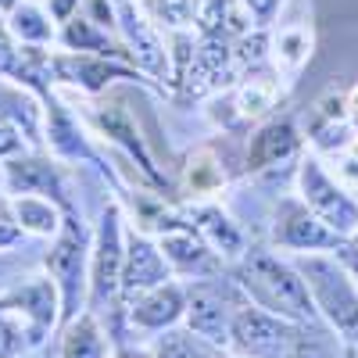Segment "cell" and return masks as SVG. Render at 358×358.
Segmentation results:
<instances>
[{"instance_id": "cell-1", "label": "cell", "mask_w": 358, "mask_h": 358, "mask_svg": "<svg viewBox=\"0 0 358 358\" xmlns=\"http://www.w3.org/2000/svg\"><path fill=\"white\" fill-rule=\"evenodd\" d=\"M244 283L248 290L258 297L265 308H273L280 315H294V319H308V294L301 287V280H294V273H287L283 265H276L273 258L255 255L244 268Z\"/></svg>"}, {"instance_id": "cell-2", "label": "cell", "mask_w": 358, "mask_h": 358, "mask_svg": "<svg viewBox=\"0 0 358 358\" xmlns=\"http://www.w3.org/2000/svg\"><path fill=\"white\" fill-rule=\"evenodd\" d=\"M305 276L315 287L319 301H322L326 312H330V319L341 326L351 341H358V297L348 287V280L337 273V265L312 258V262H305Z\"/></svg>"}, {"instance_id": "cell-3", "label": "cell", "mask_w": 358, "mask_h": 358, "mask_svg": "<svg viewBox=\"0 0 358 358\" xmlns=\"http://www.w3.org/2000/svg\"><path fill=\"white\" fill-rule=\"evenodd\" d=\"M47 265H50V276L57 280V287L65 294V308L76 312L79 297H83V229L76 222H69L57 248L50 251Z\"/></svg>"}, {"instance_id": "cell-4", "label": "cell", "mask_w": 358, "mask_h": 358, "mask_svg": "<svg viewBox=\"0 0 358 358\" xmlns=\"http://www.w3.org/2000/svg\"><path fill=\"white\" fill-rule=\"evenodd\" d=\"M233 337H236V344H241L244 351H251L255 358H276L290 344L283 326L273 322V319H265V315H258V312H241V315H236Z\"/></svg>"}, {"instance_id": "cell-5", "label": "cell", "mask_w": 358, "mask_h": 358, "mask_svg": "<svg viewBox=\"0 0 358 358\" xmlns=\"http://www.w3.org/2000/svg\"><path fill=\"white\" fill-rule=\"evenodd\" d=\"M190 322L197 334H208L222 341V330H226V312H222V294L219 290H208L201 287L194 294V312H190Z\"/></svg>"}, {"instance_id": "cell-6", "label": "cell", "mask_w": 358, "mask_h": 358, "mask_svg": "<svg viewBox=\"0 0 358 358\" xmlns=\"http://www.w3.org/2000/svg\"><path fill=\"white\" fill-rule=\"evenodd\" d=\"M305 190L312 194V201L322 208V215L330 219L334 226H351V222H355V208H351V204H344L341 197H330L334 190L326 187V179H322L315 169H308V172H305Z\"/></svg>"}, {"instance_id": "cell-7", "label": "cell", "mask_w": 358, "mask_h": 358, "mask_svg": "<svg viewBox=\"0 0 358 358\" xmlns=\"http://www.w3.org/2000/svg\"><path fill=\"white\" fill-rule=\"evenodd\" d=\"M101 355H104V341L97 334L94 319H83L79 326H72L62 348V358H101Z\"/></svg>"}, {"instance_id": "cell-8", "label": "cell", "mask_w": 358, "mask_h": 358, "mask_svg": "<svg viewBox=\"0 0 358 358\" xmlns=\"http://www.w3.org/2000/svg\"><path fill=\"white\" fill-rule=\"evenodd\" d=\"M133 315L143 326H162V322H169V319L179 315V294L176 290H158L151 297H143V301L133 308Z\"/></svg>"}, {"instance_id": "cell-9", "label": "cell", "mask_w": 358, "mask_h": 358, "mask_svg": "<svg viewBox=\"0 0 358 358\" xmlns=\"http://www.w3.org/2000/svg\"><path fill=\"white\" fill-rule=\"evenodd\" d=\"M115 268H118V229H115V215L104 222V236H101V262H97V290L108 294L115 283Z\"/></svg>"}, {"instance_id": "cell-10", "label": "cell", "mask_w": 358, "mask_h": 358, "mask_svg": "<svg viewBox=\"0 0 358 358\" xmlns=\"http://www.w3.org/2000/svg\"><path fill=\"white\" fill-rule=\"evenodd\" d=\"M158 280H162V265H158V255H155L151 248H147V244H133L126 283H129V287H147V283H158Z\"/></svg>"}, {"instance_id": "cell-11", "label": "cell", "mask_w": 358, "mask_h": 358, "mask_svg": "<svg viewBox=\"0 0 358 358\" xmlns=\"http://www.w3.org/2000/svg\"><path fill=\"white\" fill-rule=\"evenodd\" d=\"M294 147V136H290V126H273L268 133H262L258 147H255V162H273L280 155H287Z\"/></svg>"}, {"instance_id": "cell-12", "label": "cell", "mask_w": 358, "mask_h": 358, "mask_svg": "<svg viewBox=\"0 0 358 358\" xmlns=\"http://www.w3.org/2000/svg\"><path fill=\"white\" fill-rule=\"evenodd\" d=\"M18 219L29 229H36V233H50L54 229V212L47 204H40V201H18Z\"/></svg>"}, {"instance_id": "cell-13", "label": "cell", "mask_w": 358, "mask_h": 358, "mask_svg": "<svg viewBox=\"0 0 358 358\" xmlns=\"http://www.w3.org/2000/svg\"><path fill=\"white\" fill-rule=\"evenodd\" d=\"M22 344H25V330H22V326H15V322L8 319L4 305H0V358L18 355Z\"/></svg>"}, {"instance_id": "cell-14", "label": "cell", "mask_w": 358, "mask_h": 358, "mask_svg": "<svg viewBox=\"0 0 358 358\" xmlns=\"http://www.w3.org/2000/svg\"><path fill=\"white\" fill-rule=\"evenodd\" d=\"M273 97H276L273 83H268V79H251V86L244 90L241 104H244V111H265L268 104H273Z\"/></svg>"}, {"instance_id": "cell-15", "label": "cell", "mask_w": 358, "mask_h": 358, "mask_svg": "<svg viewBox=\"0 0 358 358\" xmlns=\"http://www.w3.org/2000/svg\"><path fill=\"white\" fill-rule=\"evenodd\" d=\"M162 358H208L204 348H197L187 334H172L165 344H162Z\"/></svg>"}, {"instance_id": "cell-16", "label": "cell", "mask_w": 358, "mask_h": 358, "mask_svg": "<svg viewBox=\"0 0 358 358\" xmlns=\"http://www.w3.org/2000/svg\"><path fill=\"white\" fill-rule=\"evenodd\" d=\"M294 358H330V355H326V351H319L315 344H301V348H297V355Z\"/></svg>"}, {"instance_id": "cell-17", "label": "cell", "mask_w": 358, "mask_h": 358, "mask_svg": "<svg viewBox=\"0 0 358 358\" xmlns=\"http://www.w3.org/2000/svg\"><path fill=\"white\" fill-rule=\"evenodd\" d=\"M15 143H18V140H15V133H11V129H4V126H0V151H11Z\"/></svg>"}, {"instance_id": "cell-18", "label": "cell", "mask_w": 358, "mask_h": 358, "mask_svg": "<svg viewBox=\"0 0 358 358\" xmlns=\"http://www.w3.org/2000/svg\"><path fill=\"white\" fill-rule=\"evenodd\" d=\"M251 4H255V8H258V11H262V15H265V11H268V8H273V0H251Z\"/></svg>"}, {"instance_id": "cell-19", "label": "cell", "mask_w": 358, "mask_h": 358, "mask_svg": "<svg viewBox=\"0 0 358 358\" xmlns=\"http://www.w3.org/2000/svg\"><path fill=\"white\" fill-rule=\"evenodd\" d=\"M118 358H143V355H136V351H122V355H118Z\"/></svg>"}, {"instance_id": "cell-20", "label": "cell", "mask_w": 358, "mask_h": 358, "mask_svg": "<svg viewBox=\"0 0 358 358\" xmlns=\"http://www.w3.org/2000/svg\"><path fill=\"white\" fill-rule=\"evenodd\" d=\"M351 262H355V268H358V244L351 248Z\"/></svg>"}, {"instance_id": "cell-21", "label": "cell", "mask_w": 358, "mask_h": 358, "mask_svg": "<svg viewBox=\"0 0 358 358\" xmlns=\"http://www.w3.org/2000/svg\"><path fill=\"white\" fill-rule=\"evenodd\" d=\"M351 358H358V355H351Z\"/></svg>"}]
</instances>
